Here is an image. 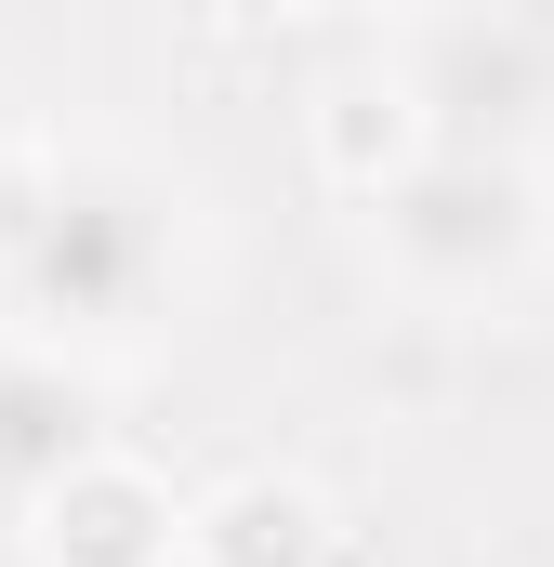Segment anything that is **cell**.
Masks as SVG:
<instances>
[{"label": "cell", "mask_w": 554, "mask_h": 567, "mask_svg": "<svg viewBox=\"0 0 554 567\" xmlns=\"http://www.w3.org/2000/svg\"><path fill=\"white\" fill-rule=\"evenodd\" d=\"M0 303L40 343H133L172 303V198L133 158H53L0 185Z\"/></svg>", "instance_id": "obj_1"}, {"label": "cell", "mask_w": 554, "mask_h": 567, "mask_svg": "<svg viewBox=\"0 0 554 567\" xmlns=\"http://www.w3.org/2000/svg\"><path fill=\"white\" fill-rule=\"evenodd\" d=\"M370 251L410 303H502L542 265V172L529 145H410L370 185Z\"/></svg>", "instance_id": "obj_2"}, {"label": "cell", "mask_w": 554, "mask_h": 567, "mask_svg": "<svg viewBox=\"0 0 554 567\" xmlns=\"http://www.w3.org/2000/svg\"><path fill=\"white\" fill-rule=\"evenodd\" d=\"M397 106H410L422 145H529L554 106V66L515 13H449V27H422Z\"/></svg>", "instance_id": "obj_3"}, {"label": "cell", "mask_w": 554, "mask_h": 567, "mask_svg": "<svg viewBox=\"0 0 554 567\" xmlns=\"http://www.w3.org/2000/svg\"><path fill=\"white\" fill-rule=\"evenodd\" d=\"M27 528H40V567H172L185 502H172L145 462L93 449V462H66V475L27 502Z\"/></svg>", "instance_id": "obj_4"}, {"label": "cell", "mask_w": 554, "mask_h": 567, "mask_svg": "<svg viewBox=\"0 0 554 567\" xmlns=\"http://www.w3.org/2000/svg\"><path fill=\"white\" fill-rule=\"evenodd\" d=\"M106 449V396H93V370L80 357H53V343H0V515H27L66 462H93Z\"/></svg>", "instance_id": "obj_5"}, {"label": "cell", "mask_w": 554, "mask_h": 567, "mask_svg": "<svg viewBox=\"0 0 554 567\" xmlns=\"http://www.w3.org/2000/svg\"><path fill=\"white\" fill-rule=\"evenodd\" d=\"M172 567H330V502L304 475H225L212 502H185Z\"/></svg>", "instance_id": "obj_6"}, {"label": "cell", "mask_w": 554, "mask_h": 567, "mask_svg": "<svg viewBox=\"0 0 554 567\" xmlns=\"http://www.w3.org/2000/svg\"><path fill=\"white\" fill-rule=\"evenodd\" d=\"M212 13H238V27H265V13H304V0H212Z\"/></svg>", "instance_id": "obj_7"}]
</instances>
